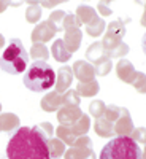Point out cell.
I'll list each match as a JSON object with an SVG mask.
<instances>
[{
  "instance_id": "6da1fadb",
  "label": "cell",
  "mask_w": 146,
  "mask_h": 159,
  "mask_svg": "<svg viewBox=\"0 0 146 159\" xmlns=\"http://www.w3.org/2000/svg\"><path fill=\"white\" fill-rule=\"evenodd\" d=\"M48 142L43 140L32 127L21 126L7 145L8 159H51Z\"/></svg>"
},
{
  "instance_id": "7a4b0ae2",
  "label": "cell",
  "mask_w": 146,
  "mask_h": 159,
  "mask_svg": "<svg viewBox=\"0 0 146 159\" xmlns=\"http://www.w3.org/2000/svg\"><path fill=\"white\" fill-rule=\"evenodd\" d=\"M24 86L33 92H45L51 89L56 83V72L48 62L35 61L30 67H27L22 78Z\"/></svg>"
},
{
  "instance_id": "3957f363",
  "label": "cell",
  "mask_w": 146,
  "mask_h": 159,
  "mask_svg": "<svg viewBox=\"0 0 146 159\" xmlns=\"http://www.w3.org/2000/svg\"><path fill=\"white\" fill-rule=\"evenodd\" d=\"M99 159H144V153L130 137H114L102 148Z\"/></svg>"
},
{
  "instance_id": "277c9868",
  "label": "cell",
  "mask_w": 146,
  "mask_h": 159,
  "mask_svg": "<svg viewBox=\"0 0 146 159\" xmlns=\"http://www.w3.org/2000/svg\"><path fill=\"white\" fill-rule=\"evenodd\" d=\"M29 52L19 38H11L3 54L0 56V69L10 75H19L27 69Z\"/></svg>"
},
{
  "instance_id": "5b68a950",
  "label": "cell",
  "mask_w": 146,
  "mask_h": 159,
  "mask_svg": "<svg viewBox=\"0 0 146 159\" xmlns=\"http://www.w3.org/2000/svg\"><path fill=\"white\" fill-rule=\"evenodd\" d=\"M57 32H60L54 24H51L49 21H43V22H40L37 24V27L32 30V43H42L45 45V42H49V40H52Z\"/></svg>"
},
{
  "instance_id": "8992f818",
  "label": "cell",
  "mask_w": 146,
  "mask_h": 159,
  "mask_svg": "<svg viewBox=\"0 0 146 159\" xmlns=\"http://www.w3.org/2000/svg\"><path fill=\"white\" fill-rule=\"evenodd\" d=\"M134 129H135V126H134V121H132V116H130L129 110L126 107H122L121 115H119V118L113 124L114 135L116 137H129Z\"/></svg>"
},
{
  "instance_id": "52a82bcc",
  "label": "cell",
  "mask_w": 146,
  "mask_h": 159,
  "mask_svg": "<svg viewBox=\"0 0 146 159\" xmlns=\"http://www.w3.org/2000/svg\"><path fill=\"white\" fill-rule=\"evenodd\" d=\"M72 72H73V76L79 83H87V81L95 80L94 67H92L87 61H76L72 67Z\"/></svg>"
},
{
  "instance_id": "ba28073f",
  "label": "cell",
  "mask_w": 146,
  "mask_h": 159,
  "mask_svg": "<svg viewBox=\"0 0 146 159\" xmlns=\"http://www.w3.org/2000/svg\"><path fill=\"white\" fill-rule=\"evenodd\" d=\"M72 81H73L72 67L70 65H64V67L59 69V72L56 75V83H54L56 89H54V92H57L59 96H62L64 92L72 86Z\"/></svg>"
},
{
  "instance_id": "9c48e42d",
  "label": "cell",
  "mask_w": 146,
  "mask_h": 159,
  "mask_svg": "<svg viewBox=\"0 0 146 159\" xmlns=\"http://www.w3.org/2000/svg\"><path fill=\"white\" fill-rule=\"evenodd\" d=\"M83 116V111L79 107H60L57 111V119H59V126L70 127L73 126L79 118Z\"/></svg>"
},
{
  "instance_id": "30bf717a",
  "label": "cell",
  "mask_w": 146,
  "mask_h": 159,
  "mask_svg": "<svg viewBox=\"0 0 146 159\" xmlns=\"http://www.w3.org/2000/svg\"><path fill=\"white\" fill-rule=\"evenodd\" d=\"M65 30V38L62 40L65 48H67L70 52H75L79 49L81 46V40H83V32L79 27H67Z\"/></svg>"
},
{
  "instance_id": "8fae6325",
  "label": "cell",
  "mask_w": 146,
  "mask_h": 159,
  "mask_svg": "<svg viewBox=\"0 0 146 159\" xmlns=\"http://www.w3.org/2000/svg\"><path fill=\"white\" fill-rule=\"evenodd\" d=\"M116 73H117V78L121 80V81L127 83V84H132V81H134L135 76H137L135 67L127 59H119V62L116 65Z\"/></svg>"
},
{
  "instance_id": "7c38bea8",
  "label": "cell",
  "mask_w": 146,
  "mask_h": 159,
  "mask_svg": "<svg viewBox=\"0 0 146 159\" xmlns=\"http://www.w3.org/2000/svg\"><path fill=\"white\" fill-rule=\"evenodd\" d=\"M126 22H129V19H126V21L116 19V21L110 22L105 37L110 38V40H113V42H122V38H124V35H126Z\"/></svg>"
},
{
  "instance_id": "4fadbf2b",
  "label": "cell",
  "mask_w": 146,
  "mask_h": 159,
  "mask_svg": "<svg viewBox=\"0 0 146 159\" xmlns=\"http://www.w3.org/2000/svg\"><path fill=\"white\" fill-rule=\"evenodd\" d=\"M40 105H42V110L51 113V111H59V108L62 107V99L60 96L57 94V92H48L46 96H43L42 102H40Z\"/></svg>"
},
{
  "instance_id": "5bb4252c",
  "label": "cell",
  "mask_w": 146,
  "mask_h": 159,
  "mask_svg": "<svg viewBox=\"0 0 146 159\" xmlns=\"http://www.w3.org/2000/svg\"><path fill=\"white\" fill-rule=\"evenodd\" d=\"M21 127L19 118L15 113H0V132H10L18 130Z\"/></svg>"
},
{
  "instance_id": "9a60e30c",
  "label": "cell",
  "mask_w": 146,
  "mask_h": 159,
  "mask_svg": "<svg viewBox=\"0 0 146 159\" xmlns=\"http://www.w3.org/2000/svg\"><path fill=\"white\" fill-rule=\"evenodd\" d=\"M49 56H52L57 62H67V61H70V57H72V52L65 48V45H64V42L60 38H57L56 42H52V46H51V54Z\"/></svg>"
},
{
  "instance_id": "2e32d148",
  "label": "cell",
  "mask_w": 146,
  "mask_h": 159,
  "mask_svg": "<svg viewBox=\"0 0 146 159\" xmlns=\"http://www.w3.org/2000/svg\"><path fill=\"white\" fill-rule=\"evenodd\" d=\"M76 94L79 97H94L97 92L100 91V84L97 80H92V81H87V83H78L76 86Z\"/></svg>"
},
{
  "instance_id": "e0dca14e",
  "label": "cell",
  "mask_w": 146,
  "mask_h": 159,
  "mask_svg": "<svg viewBox=\"0 0 146 159\" xmlns=\"http://www.w3.org/2000/svg\"><path fill=\"white\" fill-rule=\"evenodd\" d=\"M94 130L99 137L103 139H113L114 137V130H113V124L110 121H107L103 116L95 119V124H94Z\"/></svg>"
},
{
  "instance_id": "ac0fdd59",
  "label": "cell",
  "mask_w": 146,
  "mask_h": 159,
  "mask_svg": "<svg viewBox=\"0 0 146 159\" xmlns=\"http://www.w3.org/2000/svg\"><path fill=\"white\" fill-rule=\"evenodd\" d=\"M75 16L79 21V24H86L87 25V24H91L97 18V11L92 7H89V5H79L76 8V15Z\"/></svg>"
},
{
  "instance_id": "d6986e66",
  "label": "cell",
  "mask_w": 146,
  "mask_h": 159,
  "mask_svg": "<svg viewBox=\"0 0 146 159\" xmlns=\"http://www.w3.org/2000/svg\"><path fill=\"white\" fill-rule=\"evenodd\" d=\"M91 129V118L87 115L83 113V116L78 119V121L70 126V130H72V134L78 139V137H83V135H87V132Z\"/></svg>"
},
{
  "instance_id": "ffe728a7",
  "label": "cell",
  "mask_w": 146,
  "mask_h": 159,
  "mask_svg": "<svg viewBox=\"0 0 146 159\" xmlns=\"http://www.w3.org/2000/svg\"><path fill=\"white\" fill-rule=\"evenodd\" d=\"M94 156L92 148H78V147H70L65 150L64 159H89Z\"/></svg>"
},
{
  "instance_id": "44dd1931",
  "label": "cell",
  "mask_w": 146,
  "mask_h": 159,
  "mask_svg": "<svg viewBox=\"0 0 146 159\" xmlns=\"http://www.w3.org/2000/svg\"><path fill=\"white\" fill-rule=\"evenodd\" d=\"M92 67H94V72H95V76H105V75H108L113 69V64H111V59L107 57V56H102L97 62L92 64Z\"/></svg>"
},
{
  "instance_id": "7402d4cb",
  "label": "cell",
  "mask_w": 146,
  "mask_h": 159,
  "mask_svg": "<svg viewBox=\"0 0 146 159\" xmlns=\"http://www.w3.org/2000/svg\"><path fill=\"white\" fill-rule=\"evenodd\" d=\"M48 151H49V157L51 159H60L65 153V145L59 140V139H51L48 140Z\"/></svg>"
},
{
  "instance_id": "603a6c76",
  "label": "cell",
  "mask_w": 146,
  "mask_h": 159,
  "mask_svg": "<svg viewBox=\"0 0 146 159\" xmlns=\"http://www.w3.org/2000/svg\"><path fill=\"white\" fill-rule=\"evenodd\" d=\"M29 56L35 61H43L46 62L49 59V49L46 48V45H42V43H32V48H30V52Z\"/></svg>"
},
{
  "instance_id": "cb8c5ba5",
  "label": "cell",
  "mask_w": 146,
  "mask_h": 159,
  "mask_svg": "<svg viewBox=\"0 0 146 159\" xmlns=\"http://www.w3.org/2000/svg\"><path fill=\"white\" fill-rule=\"evenodd\" d=\"M105 29H107V24H105V21L97 16L91 24L86 25V34L91 35V37H100V35L105 32Z\"/></svg>"
},
{
  "instance_id": "d4e9b609",
  "label": "cell",
  "mask_w": 146,
  "mask_h": 159,
  "mask_svg": "<svg viewBox=\"0 0 146 159\" xmlns=\"http://www.w3.org/2000/svg\"><path fill=\"white\" fill-rule=\"evenodd\" d=\"M27 3H30V5L27 7V11H25V19L30 24L38 22L40 18H42V7H40V2H27Z\"/></svg>"
},
{
  "instance_id": "484cf974",
  "label": "cell",
  "mask_w": 146,
  "mask_h": 159,
  "mask_svg": "<svg viewBox=\"0 0 146 159\" xmlns=\"http://www.w3.org/2000/svg\"><path fill=\"white\" fill-rule=\"evenodd\" d=\"M60 99H62V107H79V102H81V97L73 89H67L60 96Z\"/></svg>"
},
{
  "instance_id": "4316f807",
  "label": "cell",
  "mask_w": 146,
  "mask_h": 159,
  "mask_svg": "<svg viewBox=\"0 0 146 159\" xmlns=\"http://www.w3.org/2000/svg\"><path fill=\"white\" fill-rule=\"evenodd\" d=\"M102 56H103V49H102V43L100 42H94L86 51V57H87V62L91 65L94 62H97Z\"/></svg>"
},
{
  "instance_id": "83f0119b",
  "label": "cell",
  "mask_w": 146,
  "mask_h": 159,
  "mask_svg": "<svg viewBox=\"0 0 146 159\" xmlns=\"http://www.w3.org/2000/svg\"><path fill=\"white\" fill-rule=\"evenodd\" d=\"M54 132H56V139H59L64 145H73V142L76 140V137L72 134V130H70V127H65V126H59L57 129H54Z\"/></svg>"
},
{
  "instance_id": "f1b7e54d",
  "label": "cell",
  "mask_w": 146,
  "mask_h": 159,
  "mask_svg": "<svg viewBox=\"0 0 146 159\" xmlns=\"http://www.w3.org/2000/svg\"><path fill=\"white\" fill-rule=\"evenodd\" d=\"M32 129H33L43 140H46V142L51 140V139H52V134H54V126H52L51 123H48V121H46V123H40V124L33 126Z\"/></svg>"
},
{
  "instance_id": "f546056e",
  "label": "cell",
  "mask_w": 146,
  "mask_h": 159,
  "mask_svg": "<svg viewBox=\"0 0 146 159\" xmlns=\"http://www.w3.org/2000/svg\"><path fill=\"white\" fill-rule=\"evenodd\" d=\"M129 45L127 43H124V42H121L119 45H116L114 48H111V49H108V51H105L103 54L107 56V57H110V59H113V57H122L124 59V56L129 52Z\"/></svg>"
},
{
  "instance_id": "4dcf8cb0",
  "label": "cell",
  "mask_w": 146,
  "mask_h": 159,
  "mask_svg": "<svg viewBox=\"0 0 146 159\" xmlns=\"http://www.w3.org/2000/svg\"><path fill=\"white\" fill-rule=\"evenodd\" d=\"M105 110H107V105H105L103 100H94V102H91V105H89V113L95 119L102 118Z\"/></svg>"
},
{
  "instance_id": "1f68e13d",
  "label": "cell",
  "mask_w": 146,
  "mask_h": 159,
  "mask_svg": "<svg viewBox=\"0 0 146 159\" xmlns=\"http://www.w3.org/2000/svg\"><path fill=\"white\" fill-rule=\"evenodd\" d=\"M65 15H67V13H65V11H62V10H57V11H52L48 21H49L51 24H54V25H56V27H57L59 30H62V21H64Z\"/></svg>"
},
{
  "instance_id": "d6a6232c",
  "label": "cell",
  "mask_w": 146,
  "mask_h": 159,
  "mask_svg": "<svg viewBox=\"0 0 146 159\" xmlns=\"http://www.w3.org/2000/svg\"><path fill=\"white\" fill-rule=\"evenodd\" d=\"M132 86H135V89L140 94L144 92V73L143 72H137V76H135L134 81H132Z\"/></svg>"
},
{
  "instance_id": "836d02e7",
  "label": "cell",
  "mask_w": 146,
  "mask_h": 159,
  "mask_svg": "<svg viewBox=\"0 0 146 159\" xmlns=\"http://www.w3.org/2000/svg\"><path fill=\"white\" fill-rule=\"evenodd\" d=\"M72 147H78V148H92V140L87 137V135H83V137H78Z\"/></svg>"
},
{
  "instance_id": "e575fe53",
  "label": "cell",
  "mask_w": 146,
  "mask_h": 159,
  "mask_svg": "<svg viewBox=\"0 0 146 159\" xmlns=\"http://www.w3.org/2000/svg\"><path fill=\"white\" fill-rule=\"evenodd\" d=\"M134 142L137 143H143L144 142V127H138V129H134L132 130V134L129 135Z\"/></svg>"
},
{
  "instance_id": "d590c367",
  "label": "cell",
  "mask_w": 146,
  "mask_h": 159,
  "mask_svg": "<svg viewBox=\"0 0 146 159\" xmlns=\"http://www.w3.org/2000/svg\"><path fill=\"white\" fill-rule=\"evenodd\" d=\"M97 10L102 13V16H110L111 13H113V10L107 5V2H100V3L97 5Z\"/></svg>"
},
{
  "instance_id": "8d00e7d4",
  "label": "cell",
  "mask_w": 146,
  "mask_h": 159,
  "mask_svg": "<svg viewBox=\"0 0 146 159\" xmlns=\"http://www.w3.org/2000/svg\"><path fill=\"white\" fill-rule=\"evenodd\" d=\"M40 3H42L45 8H54V7L59 5L60 2H57V0H52V2H40Z\"/></svg>"
},
{
  "instance_id": "74e56055",
  "label": "cell",
  "mask_w": 146,
  "mask_h": 159,
  "mask_svg": "<svg viewBox=\"0 0 146 159\" xmlns=\"http://www.w3.org/2000/svg\"><path fill=\"white\" fill-rule=\"evenodd\" d=\"M8 7V2H0V13H3Z\"/></svg>"
},
{
  "instance_id": "f35d334b",
  "label": "cell",
  "mask_w": 146,
  "mask_h": 159,
  "mask_svg": "<svg viewBox=\"0 0 146 159\" xmlns=\"http://www.w3.org/2000/svg\"><path fill=\"white\" fill-rule=\"evenodd\" d=\"M5 46V37L2 35V34H0V49H2Z\"/></svg>"
},
{
  "instance_id": "ab89813d",
  "label": "cell",
  "mask_w": 146,
  "mask_h": 159,
  "mask_svg": "<svg viewBox=\"0 0 146 159\" xmlns=\"http://www.w3.org/2000/svg\"><path fill=\"white\" fill-rule=\"evenodd\" d=\"M0 113H2V103H0Z\"/></svg>"
},
{
  "instance_id": "60d3db41",
  "label": "cell",
  "mask_w": 146,
  "mask_h": 159,
  "mask_svg": "<svg viewBox=\"0 0 146 159\" xmlns=\"http://www.w3.org/2000/svg\"><path fill=\"white\" fill-rule=\"evenodd\" d=\"M89 159H95V154H94V156H92V157H89Z\"/></svg>"
}]
</instances>
